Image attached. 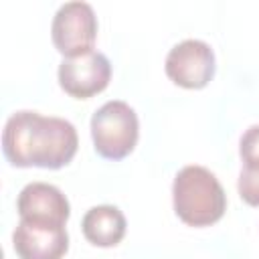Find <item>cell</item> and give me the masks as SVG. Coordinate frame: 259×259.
Listing matches in <instances>:
<instances>
[{
	"label": "cell",
	"instance_id": "obj_1",
	"mask_svg": "<svg viewBox=\"0 0 259 259\" xmlns=\"http://www.w3.org/2000/svg\"><path fill=\"white\" fill-rule=\"evenodd\" d=\"M79 138L71 121L38 111H16L8 117L2 132V152L16 168L67 166L77 154Z\"/></svg>",
	"mask_w": 259,
	"mask_h": 259
},
{
	"label": "cell",
	"instance_id": "obj_2",
	"mask_svg": "<svg viewBox=\"0 0 259 259\" xmlns=\"http://www.w3.org/2000/svg\"><path fill=\"white\" fill-rule=\"evenodd\" d=\"M172 204L184 225L208 227L223 219L227 210V194L208 168L190 164L180 168L174 176Z\"/></svg>",
	"mask_w": 259,
	"mask_h": 259
},
{
	"label": "cell",
	"instance_id": "obj_3",
	"mask_svg": "<svg viewBox=\"0 0 259 259\" xmlns=\"http://www.w3.org/2000/svg\"><path fill=\"white\" fill-rule=\"evenodd\" d=\"M91 138L95 152L105 160L117 162L130 156L140 138L134 107L119 99L103 103L91 117Z\"/></svg>",
	"mask_w": 259,
	"mask_h": 259
},
{
	"label": "cell",
	"instance_id": "obj_4",
	"mask_svg": "<svg viewBox=\"0 0 259 259\" xmlns=\"http://www.w3.org/2000/svg\"><path fill=\"white\" fill-rule=\"evenodd\" d=\"M51 36L55 49L65 59L93 51L97 36V16L87 2H65L53 16Z\"/></svg>",
	"mask_w": 259,
	"mask_h": 259
},
{
	"label": "cell",
	"instance_id": "obj_5",
	"mask_svg": "<svg viewBox=\"0 0 259 259\" xmlns=\"http://www.w3.org/2000/svg\"><path fill=\"white\" fill-rule=\"evenodd\" d=\"M166 75L184 89H202L214 77V53L200 38L174 45L166 57Z\"/></svg>",
	"mask_w": 259,
	"mask_h": 259
},
{
	"label": "cell",
	"instance_id": "obj_6",
	"mask_svg": "<svg viewBox=\"0 0 259 259\" xmlns=\"http://www.w3.org/2000/svg\"><path fill=\"white\" fill-rule=\"evenodd\" d=\"M109 79L111 63L99 51L63 59L59 65V85L75 99H89L101 93L109 85Z\"/></svg>",
	"mask_w": 259,
	"mask_h": 259
},
{
	"label": "cell",
	"instance_id": "obj_7",
	"mask_svg": "<svg viewBox=\"0 0 259 259\" xmlns=\"http://www.w3.org/2000/svg\"><path fill=\"white\" fill-rule=\"evenodd\" d=\"M16 210L20 214V221L49 227H65L71 214L67 196L57 186L47 182L26 184L18 194Z\"/></svg>",
	"mask_w": 259,
	"mask_h": 259
},
{
	"label": "cell",
	"instance_id": "obj_8",
	"mask_svg": "<svg viewBox=\"0 0 259 259\" xmlns=\"http://www.w3.org/2000/svg\"><path fill=\"white\" fill-rule=\"evenodd\" d=\"M12 245L18 259H63L69 249V235L65 227L20 221L12 233Z\"/></svg>",
	"mask_w": 259,
	"mask_h": 259
},
{
	"label": "cell",
	"instance_id": "obj_9",
	"mask_svg": "<svg viewBox=\"0 0 259 259\" xmlns=\"http://www.w3.org/2000/svg\"><path fill=\"white\" fill-rule=\"evenodd\" d=\"M125 227L123 212L113 204L91 206L81 221L83 237L95 247H115L125 237Z\"/></svg>",
	"mask_w": 259,
	"mask_h": 259
},
{
	"label": "cell",
	"instance_id": "obj_10",
	"mask_svg": "<svg viewBox=\"0 0 259 259\" xmlns=\"http://www.w3.org/2000/svg\"><path fill=\"white\" fill-rule=\"evenodd\" d=\"M237 190L249 206H259V164H243Z\"/></svg>",
	"mask_w": 259,
	"mask_h": 259
},
{
	"label": "cell",
	"instance_id": "obj_11",
	"mask_svg": "<svg viewBox=\"0 0 259 259\" xmlns=\"http://www.w3.org/2000/svg\"><path fill=\"white\" fill-rule=\"evenodd\" d=\"M239 156L243 164H259V123L245 130L239 142Z\"/></svg>",
	"mask_w": 259,
	"mask_h": 259
}]
</instances>
